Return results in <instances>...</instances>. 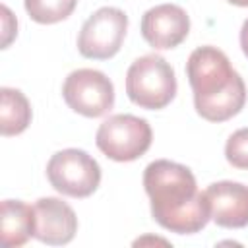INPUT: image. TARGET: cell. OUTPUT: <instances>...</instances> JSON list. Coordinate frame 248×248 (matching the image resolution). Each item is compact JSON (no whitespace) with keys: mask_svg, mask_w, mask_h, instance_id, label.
<instances>
[{"mask_svg":"<svg viewBox=\"0 0 248 248\" xmlns=\"http://www.w3.org/2000/svg\"><path fill=\"white\" fill-rule=\"evenodd\" d=\"M143 188L153 219L170 232L194 234L211 221L205 192L198 190L196 176L180 163L167 159L149 163L143 170Z\"/></svg>","mask_w":248,"mask_h":248,"instance_id":"6da1fadb","label":"cell"},{"mask_svg":"<svg viewBox=\"0 0 248 248\" xmlns=\"http://www.w3.org/2000/svg\"><path fill=\"white\" fill-rule=\"evenodd\" d=\"M196 112L209 122L236 116L246 103V85L227 54L215 46H198L186 62Z\"/></svg>","mask_w":248,"mask_h":248,"instance_id":"7a4b0ae2","label":"cell"},{"mask_svg":"<svg viewBox=\"0 0 248 248\" xmlns=\"http://www.w3.org/2000/svg\"><path fill=\"white\" fill-rule=\"evenodd\" d=\"M126 93L128 99L141 108H165L176 95L172 66L159 54L140 56L126 72Z\"/></svg>","mask_w":248,"mask_h":248,"instance_id":"3957f363","label":"cell"},{"mask_svg":"<svg viewBox=\"0 0 248 248\" xmlns=\"http://www.w3.org/2000/svg\"><path fill=\"white\" fill-rule=\"evenodd\" d=\"M153 132L145 118L134 114H112L101 122L95 143L112 161L128 163L140 159L151 147Z\"/></svg>","mask_w":248,"mask_h":248,"instance_id":"277c9868","label":"cell"},{"mask_svg":"<svg viewBox=\"0 0 248 248\" xmlns=\"http://www.w3.org/2000/svg\"><path fill=\"white\" fill-rule=\"evenodd\" d=\"M46 178L50 186L70 198H87L101 184L99 163L83 149H62L46 163Z\"/></svg>","mask_w":248,"mask_h":248,"instance_id":"5b68a950","label":"cell"},{"mask_svg":"<svg viewBox=\"0 0 248 248\" xmlns=\"http://www.w3.org/2000/svg\"><path fill=\"white\" fill-rule=\"evenodd\" d=\"M128 16L120 8L105 6L93 12L78 35V50L91 60L112 58L126 37Z\"/></svg>","mask_w":248,"mask_h":248,"instance_id":"8992f818","label":"cell"},{"mask_svg":"<svg viewBox=\"0 0 248 248\" xmlns=\"http://www.w3.org/2000/svg\"><path fill=\"white\" fill-rule=\"evenodd\" d=\"M62 97L74 112L87 118H99L114 105V85L103 72L79 68L68 74L62 85Z\"/></svg>","mask_w":248,"mask_h":248,"instance_id":"52a82bcc","label":"cell"},{"mask_svg":"<svg viewBox=\"0 0 248 248\" xmlns=\"http://www.w3.org/2000/svg\"><path fill=\"white\" fill-rule=\"evenodd\" d=\"M190 33V17L176 4H159L141 17V35L155 50L178 46Z\"/></svg>","mask_w":248,"mask_h":248,"instance_id":"ba28073f","label":"cell"},{"mask_svg":"<svg viewBox=\"0 0 248 248\" xmlns=\"http://www.w3.org/2000/svg\"><path fill=\"white\" fill-rule=\"evenodd\" d=\"M35 238L48 246H62L74 240L78 217L60 198H39L35 202Z\"/></svg>","mask_w":248,"mask_h":248,"instance_id":"9c48e42d","label":"cell"},{"mask_svg":"<svg viewBox=\"0 0 248 248\" xmlns=\"http://www.w3.org/2000/svg\"><path fill=\"white\" fill-rule=\"evenodd\" d=\"M205 196L211 205V219L223 229L248 227V186L221 180L207 186Z\"/></svg>","mask_w":248,"mask_h":248,"instance_id":"30bf717a","label":"cell"},{"mask_svg":"<svg viewBox=\"0 0 248 248\" xmlns=\"http://www.w3.org/2000/svg\"><path fill=\"white\" fill-rule=\"evenodd\" d=\"M0 232L6 248L23 246L35 234V207L21 200H4L0 207Z\"/></svg>","mask_w":248,"mask_h":248,"instance_id":"8fae6325","label":"cell"},{"mask_svg":"<svg viewBox=\"0 0 248 248\" xmlns=\"http://www.w3.org/2000/svg\"><path fill=\"white\" fill-rule=\"evenodd\" d=\"M31 124V105L19 89H0V132L2 136H17Z\"/></svg>","mask_w":248,"mask_h":248,"instance_id":"7c38bea8","label":"cell"},{"mask_svg":"<svg viewBox=\"0 0 248 248\" xmlns=\"http://www.w3.org/2000/svg\"><path fill=\"white\" fill-rule=\"evenodd\" d=\"M23 6L33 21L50 25L72 16L78 0H23Z\"/></svg>","mask_w":248,"mask_h":248,"instance_id":"4fadbf2b","label":"cell"},{"mask_svg":"<svg viewBox=\"0 0 248 248\" xmlns=\"http://www.w3.org/2000/svg\"><path fill=\"white\" fill-rule=\"evenodd\" d=\"M225 157L234 169H248V128H240L229 136Z\"/></svg>","mask_w":248,"mask_h":248,"instance_id":"5bb4252c","label":"cell"},{"mask_svg":"<svg viewBox=\"0 0 248 248\" xmlns=\"http://www.w3.org/2000/svg\"><path fill=\"white\" fill-rule=\"evenodd\" d=\"M17 33V21L12 16L8 6H2V48H8V45L12 43V39Z\"/></svg>","mask_w":248,"mask_h":248,"instance_id":"9a60e30c","label":"cell"},{"mask_svg":"<svg viewBox=\"0 0 248 248\" xmlns=\"http://www.w3.org/2000/svg\"><path fill=\"white\" fill-rule=\"evenodd\" d=\"M240 46H242L244 56L248 58V19L242 23V29H240Z\"/></svg>","mask_w":248,"mask_h":248,"instance_id":"2e32d148","label":"cell"},{"mask_svg":"<svg viewBox=\"0 0 248 248\" xmlns=\"http://www.w3.org/2000/svg\"><path fill=\"white\" fill-rule=\"evenodd\" d=\"M227 2L232 6H238V8H248V0H227Z\"/></svg>","mask_w":248,"mask_h":248,"instance_id":"e0dca14e","label":"cell"}]
</instances>
